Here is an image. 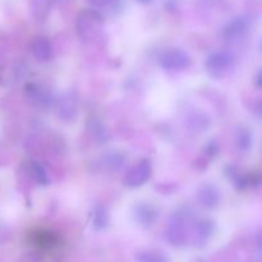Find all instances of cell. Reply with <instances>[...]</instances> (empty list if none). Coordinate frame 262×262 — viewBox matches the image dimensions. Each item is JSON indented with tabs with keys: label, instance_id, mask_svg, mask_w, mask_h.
<instances>
[{
	"label": "cell",
	"instance_id": "cell-22",
	"mask_svg": "<svg viewBox=\"0 0 262 262\" xmlns=\"http://www.w3.org/2000/svg\"><path fill=\"white\" fill-rule=\"evenodd\" d=\"M89 2H91L92 4H95V5H99V7H104V5L109 4L112 0H89Z\"/></svg>",
	"mask_w": 262,
	"mask_h": 262
},
{
	"label": "cell",
	"instance_id": "cell-7",
	"mask_svg": "<svg viewBox=\"0 0 262 262\" xmlns=\"http://www.w3.org/2000/svg\"><path fill=\"white\" fill-rule=\"evenodd\" d=\"M158 209L148 202H138L133 206V219L138 225L143 228L154 225V223L158 219Z\"/></svg>",
	"mask_w": 262,
	"mask_h": 262
},
{
	"label": "cell",
	"instance_id": "cell-16",
	"mask_svg": "<svg viewBox=\"0 0 262 262\" xmlns=\"http://www.w3.org/2000/svg\"><path fill=\"white\" fill-rule=\"evenodd\" d=\"M137 262H170L169 258L159 251H141L136 255Z\"/></svg>",
	"mask_w": 262,
	"mask_h": 262
},
{
	"label": "cell",
	"instance_id": "cell-11",
	"mask_svg": "<svg viewBox=\"0 0 262 262\" xmlns=\"http://www.w3.org/2000/svg\"><path fill=\"white\" fill-rule=\"evenodd\" d=\"M262 183V174L260 171L247 174H237L234 178V184L238 189L252 188L258 187Z\"/></svg>",
	"mask_w": 262,
	"mask_h": 262
},
{
	"label": "cell",
	"instance_id": "cell-6",
	"mask_svg": "<svg viewBox=\"0 0 262 262\" xmlns=\"http://www.w3.org/2000/svg\"><path fill=\"white\" fill-rule=\"evenodd\" d=\"M26 95L35 106L41 109H48L55 102L51 92L37 83H28L26 86Z\"/></svg>",
	"mask_w": 262,
	"mask_h": 262
},
{
	"label": "cell",
	"instance_id": "cell-20",
	"mask_svg": "<svg viewBox=\"0 0 262 262\" xmlns=\"http://www.w3.org/2000/svg\"><path fill=\"white\" fill-rule=\"evenodd\" d=\"M253 82H255L256 87H258V89H262V68L258 69L257 73L255 74V78H253Z\"/></svg>",
	"mask_w": 262,
	"mask_h": 262
},
{
	"label": "cell",
	"instance_id": "cell-21",
	"mask_svg": "<svg viewBox=\"0 0 262 262\" xmlns=\"http://www.w3.org/2000/svg\"><path fill=\"white\" fill-rule=\"evenodd\" d=\"M256 245H257V248L262 252V228L257 232V235H256Z\"/></svg>",
	"mask_w": 262,
	"mask_h": 262
},
{
	"label": "cell",
	"instance_id": "cell-14",
	"mask_svg": "<svg viewBox=\"0 0 262 262\" xmlns=\"http://www.w3.org/2000/svg\"><path fill=\"white\" fill-rule=\"evenodd\" d=\"M235 145H237L238 150L242 152H247L250 151L251 146H252V133L247 128H241L238 129L237 136H235Z\"/></svg>",
	"mask_w": 262,
	"mask_h": 262
},
{
	"label": "cell",
	"instance_id": "cell-10",
	"mask_svg": "<svg viewBox=\"0 0 262 262\" xmlns=\"http://www.w3.org/2000/svg\"><path fill=\"white\" fill-rule=\"evenodd\" d=\"M31 53L38 61H49L53 58V46L48 38L38 36L31 42Z\"/></svg>",
	"mask_w": 262,
	"mask_h": 262
},
{
	"label": "cell",
	"instance_id": "cell-13",
	"mask_svg": "<svg viewBox=\"0 0 262 262\" xmlns=\"http://www.w3.org/2000/svg\"><path fill=\"white\" fill-rule=\"evenodd\" d=\"M107 223H109V214H107L106 207L99 205L95 209L94 216H92V228L95 230H102L107 227Z\"/></svg>",
	"mask_w": 262,
	"mask_h": 262
},
{
	"label": "cell",
	"instance_id": "cell-15",
	"mask_svg": "<svg viewBox=\"0 0 262 262\" xmlns=\"http://www.w3.org/2000/svg\"><path fill=\"white\" fill-rule=\"evenodd\" d=\"M30 171L32 178L35 179L38 184H41V186H46V184H49L48 171H46V169L43 168L40 163H37V161H31Z\"/></svg>",
	"mask_w": 262,
	"mask_h": 262
},
{
	"label": "cell",
	"instance_id": "cell-4",
	"mask_svg": "<svg viewBox=\"0 0 262 262\" xmlns=\"http://www.w3.org/2000/svg\"><path fill=\"white\" fill-rule=\"evenodd\" d=\"M159 63L166 71H184L191 66V58L181 49H169L159 56Z\"/></svg>",
	"mask_w": 262,
	"mask_h": 262
},
{
	"label": "cell",
	"instance_id": "cell-12",
	"mask_svg": "<svg viewBox=\"0 0 262 262\" xmlns=\"http://www.w3.org/2000/svg\"><path fill=\"white\" fill-rule=\"evenodd\" d=\"M196 238L200 243H205L212 237L215 229V224L210 219H202L196 223Z\"/></svg>",
	"mask_w": 262,
	"mask_h": 262
},
{
	"label": "cell",
	"instance_id": "cell-19",
	"mask_svg": "<svg viewBox=\"0 0 262 262\" xmlns=\"http://www.w3.org/2000/svg\"><path fill=\"white\" fill-rule=\"evenodd\" d=\"M106 163L109 164L110 168L119 169V168H122L123 164H124V158H123L122 155H119V154H114V155H112L107 158Z\"/></svg>",
	"mask_w": 262,
	"mask_h": 262
},
{
	"label": "cell",
	"instance_id": "cell-8",
	"mask_svg": "<svg viewBox=\"0 0 262 262\" xmlns=\"http://www.w3.org/2000/svg\"><path fill=\"white\" fill-rule=\"evenodd\" d=\"M248 30H250V22L247 18L237 17L225 26L223 30V35H224L225 40L235 42V41L242 40L248 33Z\"/></svg>",
	"mask_w": 262,
	"mask_h": 262
},
{
	"label": "cell",
	"instance_id": "cell-9",
	"mask_svg": "<svg viewBox=\"0 0 262 262\" xmlns=\"http://www.w3.org/2000/svg\"><path fill=\"white\" fill-rule=\"evenodd\" d=\"M197 200L205 209H215L220 202V193L214 184L205 183L200 187L197 192Z\"/></svg>",
	"mask_w": 262,
	"mask_h": 262
},
{
	"label": "cell",
	"instance_id": "cell-2",
	"mask_svg": "<svg viewBox=\"0 0 262 262\" xmlns=\"http://www.w3.org/2000/svg\"><path fill=\"white\" fill-rule=\"evenodd\" d=\"M235 64V55L232 51L222 50L212 53L209 58L206 59V67L207 73L214 78H223L229 73L230 69L234 67Z\"/></svg>",
	"mask_w": 262,
	"mask_h": 262
},
{
	"label": "cell",
	"instance_id": "cell-3",
	"mask_svg": "<svg viewBox=\"0 0 262 262\" xmlns=\"http://www.w3.org/2000/svg\"><path fill=\"white\" fill-rule=\"evenodd\" d=\"M151 173H152V166L150 161L146 159L140 160L125 173L123 184L128 188H137V187L143 186L150 179Z\"/></svg>",
	"mask_w": 262,
	"mask_h": 262
},
{
	"label": "cell",
	"instance_id": "cell-5",
	"mask_svg": "<svg viewBox=\"0 0 262 262\" xmlns=\"http://www.w3.org/2000/svg\"><path fill=\"white\" fill-rule=\"evenodd\" d=\"M55 110L56 115L60 119L66 120V122L73 120L76 118L77 112H78V99L72 92L63 94L55 101Z\"/></svg>",
	"mask_w": 262,
	"mask_h": 262
},
{
	"label": "cell",
	"instance_id": "cell-1",
	"mask_svg": "<svg viewBox=\"0 0 262 262\" xmlns=\"http://www.w3.org/2000/svg\"><path fill=\"white\" fill-rule=\"evenodd\" d=\"M77 33L83 41H92L100 35L102 28V18L97 13L84 10L77 17Z\"/></svg>",
	"mask_w": 262,
	"mask_h": 262
},
{
	"label": "cell",
	"instance_id": "cell-18",
	"mask_svg": "<svg viewBox=\"0 0 262 262\" xmlns=\"http://www.w3.org/2000/svg\"><path fill=\"white\" fill-rule=\"evenodd\" d=\"M35 243L40 247L50 248L56 243V237L53 233L38 232L37 234H35Z\"/></svg>",
	"mask_w": 262,
	"mask_h": 262
},
{
	"label": "cell",
	"instance_id": "cell-17",
	"mask_svg": "<svg viewBox=\"0 0 262 262\" xmlns=\"http://www.w3.org/2000/svg\"><path fill=\"white\" fill-rule=\"evenodd\" d=\"M89 122H90L89 123L90 130L92 132L94 137L96 138L99 142L105 143V141L107 140V133L104 125L101 124V122H100L99 119H90Z\"/></svg>",
	"mask_w": 262,
	"mask_h": 262
}]
</instances>
